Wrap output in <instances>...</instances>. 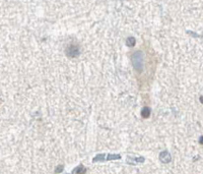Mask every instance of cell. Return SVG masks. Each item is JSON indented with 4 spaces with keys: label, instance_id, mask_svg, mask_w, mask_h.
I'll return each mask as SVG.
<instances>
[{
    "label": "cell",
    "instance_id": "6da1fadb",
    "mask_svg": "<svg viewBox=\"0 0 203 174\" xmlns=\"http://www.w3.org/2000/svg\"><path fill=\"white\" fill-rule=\"evenodd\" d=\"M133 67L136 71L140 72L143 70V54L141 51H136L131 57Z\"/></svg>",
    "mask_w": 203,
    "mask_h": 174
},
{
    "label": "cell",
    "instance_id": "7a4b0ae2",
    "mask_svg": "<svg viewBox=\"0 0 203 174\" xmlns=\"http://www.w3.org/2000/svg\"><path fill=\"white\" fill-rule=\"evenodd\" d=\"M66 54H67V56H69V57H76L78 54H79V50H78V47L75 45H70L68 48H67V50H66Z\"/></svg>",
    "mask_w": 203,
    "mask_h": 174
},
{
    "label": "cell",
    "instance_id": "3957f363",
    "mask_svg": "<svg viewBox=\"0 0 203 174\" xmlns=\"http://www.w3.org/2000/svg\"><path fill=\"white\" fill-rule=\"evenodd\" d=\"M159 160H161L162 163L167 164V163H170L172 161V157H171L170 153L168 151H163L159 154Z\"/></svg>",
    "mask_w": 203,
    "mask_h": 174
},
{
    "label": "cell",
    "instance_id": "277c9868",
    "mask_svg": "<svg viewBox=\"0 0 203 174\" xmlns=\"http://www.w3.org/2000/svg\"><path fill=\"white\" fill-rule=\"evenodd\" d=\"M142 162H144V158H142V157H138V158H135L132 156L127 157V163H129V164H138V163H142Z\"/></svg>",
    "mask_w": 203,
    "mask_h": 174
},
{
    "label": "cell",
    "instance_id": "5b68a950",
    "mask_svg": "<svg viewBox=\"0 0 203 174\" xmlns=\"http://www.w3.org/2000/svg\"><path fill=\"white\" fill-rule=\"evenodd\" d=\"M141 116H142V118H148L149 116H150V109H149L148 107L142 108V110H141Z\"/></svg>",
    "mask_w": 203,
    "mask_h": 174
},
{
    "label": "cell",
    "instance_id": "8992f818",
    "mask_svg": "<svg viewBox=\"0 0 203 174\" xmlns=\"http://www.w3.org/2000/svg\"><path fill=\"white\" fill-rule=\"evenodd\" d=\"M107 159L105 158V154H99V155H97L94 159H93V162L94 163H95V162H104Z\"/></svg>",
    "mask_w": 203,
    "mask_h": 174
},
{
    "label": "cell",
    "instance_id": "52a82bcc",
    "mask_svg": "<svg viewBox=\"0 0 203 174\" xmlns=\"http://www.w3.org/2000/svg\"><path fill=\"white\" fill-rule=\"evenodd\" d=\"M86 168L82 166V165H80V166H78L77 168H75V169H73V171H72V173L75 174V173H86Z\"/></svg>",
    "mask_w": 203,
    "mask_h": 174
},
{
    "label": "cell",
    "instance_id": "ba28073f",
    "mask_svg": "<svg viewBox=\"0 0 203 174\" xmlns=\"http://www.w3.org/2000/svg\"><path fill=\"white\" fill-rule=\"evenodd\" d=\"M126 45L128 47H133L135 45V39L133 37H129V38L126 40Z\"/></svg>",
    "mask_w": 203,
    "mask_h": 174
},
{
    "label": "cell",
    "instance_id": "9c48e42d",
    "mask_svg": "<svg viewBox=\"0 0 203 174\" xmlns=\"http://www.w3.org/2000/svg\"><path fill=\"white\" fill-rule=\"evenodd\" d=\"M120 158H121V156L117 155V154H109L107 156V160H117L120 159Z\"/></svg>",
    "mask_w": 203,
    "mask_h": 174
},
{
    "label": "cell",
    "instance_id": "30bf717a",
    "mask_svg": "<svg viewBox=\"0 0 203 174\" xmlns=\"http://www.w3.org/2000/svg\"><path fill=\"white\" fill-rule=\"evenodd\" d=\"M63 170V166H61V165H59V166L56 168V170H55V172H57V173H59V172H61Z\"/></svg>",
    "mask_w": 203,
    "mask_h": 174
},
{
    "label": "cell",
    "instance_id": "8fae6325",
    "mask_svg": "<svg viewBox=\"0 0 203 174\" xmlns=\"http://www.w3.org/2000/svg\"><path fill=\"white\" fill-rule=\"evenodd\" d=\"M199 142H200V144H202V145H203V136L201 137V138H200V141H199Z\"/></svg>",
    "mask_w": 203,
    "mask_h": 174
},
{
    "label": "cell",
    "instance_id": "7c38bea8",
    "mask_svg": "<svg viewBox=\"0 0 203 174\" xmlns=\"http://www.w3.org/2000/svg\"><path fill=\"white\" fill-rule=\"evenodd\" d=\"M200 100H201V102H202V103H203V97H202V98H201V99H200Z\"/></svg>",
    "mask_w": 203,
    "mask_h": 174
}]
</instances>
